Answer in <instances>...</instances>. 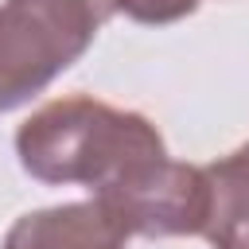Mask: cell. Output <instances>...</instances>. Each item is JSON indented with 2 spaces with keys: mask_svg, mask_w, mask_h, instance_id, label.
<instances>
[{
  "mask_svg": "<svg viewBox=\"0 0 249 249\" xmlns=\"http://www.w3.org/2000/svg\"><path fill=\"white\" fill-rule=\"evenodd\" d=\"M16 156L47 187H86L117 202L167 160V148L144 113L78 93L35 109L16 132Z\"/></svg>",
  "mask_w": 249,
  "mask_h": 249,
  "instance_id": "cell-1",
  "label": "cell"
},
{
  "mask_svg": "<svg viewBox=\"0 0 249 249\" xmlns=\"http://www.w3.org/2000/svg\"><path fill=\"white\" fill-rule=\"evenodd\" d=\"M117 12V0H4L0 4V113L19 109L70 70Z\"/></svg>",
  "mask_w": 249,
  "mask_h": 249,
  "instance_id": "cell-2",
  "label": "cell"
},
{
  "mask_svg": "<svg viewBox=\"0 0 249 249\" xmlns=\"http://www.w3.org/2000/svg\"><path fill=\"white\" fill-rule=\"evenodd\" d=\"M105 206L128 230V237H191L202 233L206 222V175L202 167L167 156L140 187Z\"/></svg>",
  "mask_w": 249,
  "mask_h": 249,
  "instance_id": "cell-3",
  "label": "cell"
},
{
  "mask_svg": "<svg viewBox=\"0 0 249 249\" xmlns=\"http://www.w3.org/2000/svg\"><path fill=\"white\" fill-rule=\"evenodd\" d=\"M128 230L105 202H62L12 222L0 249H124Z\"/></svg>",
  "mask_w": 249,
  "mask_h": 249,
  "instance_id": "cell-4",
  "label": "cell"
},
{
  "mask_svg": "<svg viewBox=\"0 0 249 249\" xmlns=\"http://www.w3.org/2000/svg\"><path fill=\"white\" fill-rule=\"evenodd\" d=\"M206 175V222L210 249H249V140L230 156L202 167Z\"/></svg>",
  "mask_w": 249,
  "mask_h": 249,
  "instance_id": "cell-5",
  "label": "cell"
},
{
  "mask_svg": "<svg viewBox=\"0 0 249 249\" xmlns=\"http://www.w3.org/2000/svg\"><path fill=\"white\" fill-rule=\"evenodd\" d=\"M198 8V0H117V12H124L136 23H175L183 16H191Z\"/></svg>",
  "mask_w": 249,
  "mask_h": 249,
  "instance_id": "cell-6",
  "label": "cell"
}]
</instances>
